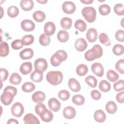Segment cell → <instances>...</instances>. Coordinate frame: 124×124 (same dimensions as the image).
I'll return each instance as SVG.
<instances>
[{"mask_svg":"<svg viewBox=\"0 0 124 124\" xmlns=\"http://www.w3.org/2000/svg\"><path fill=\"white\" fill-rule=\"evenodd\" d=\"M103 55V49L98 44L93 46L92 48L86 51L84 54L85 59L88 61H92L100 58Z\"/></svg>","mask_w":124,"mask_h":124,"instance_id":"obj_1","label":"cell"},{"mask_svg":"<svg viewBox=\"0 0 124 124\" xmlns=\"http://www.w3.org/2000/svg\"><path fill=\"white\" fill-rule=\"evenodd\" d=\"M46 79L51 85H58L62 82L63 79V75L60 71H50L46 74Z\"/></svg>","mask_w":124,"mask_h":124,"instance_id":"obj_2","label":"cell"},{"mask_svg":"<svg viewBox=\"0 0 124 124\" xmlns=\"http://www.w3.org/2000/svg\"><path fill=\"white\" fill-rule=\"evenodd\" d=\"M67 58V53L63 50H59L51 56L50 63L52 66L56 67L60 65L61 62L65 61Z\"/></svg>","mask_w":124,"mask_h":124,"instance_id":"obj_3","label":"cell"},{"mask_svg":"<svg viewBox=\"0 0 124 124\" xmlns=\"http://www.w3.org/2000/svg\"><path fill=\"white\" fill-rule=\"evenodd\" d=\"M81 13L83 16L88 22L92 23L95 21L96 17V12L94 8L91 6L84 7Z\"/></svg>","mask_w":124,"mask_h":124,"instance_id":"obj_4","label":"cell"},{"mask_svg":"<svg viewBox=\"0 0 124 124\" xmlns=\"http://www.w3.org/2000/svg\"><path fill=\"white\" fill-rule=\"evenodd\" d=\"M11 111L14 116L16 117H20L24 113V107L21 103L16 102L12 106Z\"/></svg>","mask_w":124,"mask_h":124,"instance_id":"obj_5","label":"cell"},{"mask_svg":"<svg viewBox=\"0 0 124 124\" xmlns=\"http://www.w3.org/2000/svg\"><path fill=\"white\" fill-rule=\"evenodd\" d=\"M13 94L9 91H4L0 96V101L1 103L5 106H8L11 104L13 102L14 97Z\"/></svg>","mask_w":124,"mask_h":124,"instance_id":"obj_6","label":"cell"},{"mask_svg":"<svg viewBox=\"0 0 124 124\" xmlns=\"http://www.w3.org/2000/svg\"><path fill=\"white\" fill-rule=\"evenodd\" d=\"M34 66L35 69L39 70L44 72L47 69L48 64L46 59L40 58L36 59L35 61Z\"/></svg>","mask_w":124,"mask_h":124,"instance_id":"obj_7","label":"cell"},{"mask_svg":"<svg viewBox=\"0 0 124 124\" xmlns=\"http://www.w3.org/2000/svg\"><path fill=\"white\" fill-rule=\"evenodd\" d=\"M62 9L64 13L72 14L75 12L76 6L74 2L70 1H65L62 5Z\"/></svg>","mask_w":124,"mask_h":124,"instance_id":"obj_8","label":"cell"},{"mask_svg":"<svg viewBox=\"0 0 124 124\" xmlns=\"http://www.w3.org/2000/svg\"><path fill=\"white\" fill-rule=\"evenodd\" d=\"M21 27L22 29L25 31H33L35 28V25L34 23L29 19H24L21 23Z\"/></svg>","mask_w":124,"mask_h":124,"instance_id":"obj_9","label":"cell"},{"mask_svg":"<svg viewBox=\"0 0 124 124\" xmlns=\"http://www.w3.org/2000/svg\"><path fill=\"white\" fill-rule=\"evenodd\" d=\"M91 69L93 73L96 76L101 77L104 75V70L102 64L99 62H95L92 65Z\"/></svg>","mask_w":124,"mask_h":124,"instance_id":"obj_10","label":"cell"},{"mask_svg":"<svg viewBox=\"0 0 124 124\" xmlns=\"http://www.w3.org/2000/svg\"><path fill=\"white\" fill-rule=\"evenodd\" d=\"M63 116L67 119H72L76 115V111L75 109L71 106H67L63 110Z\"/></svg>","mask_w":124,"mask_h":124,"instance_id":"obj_11","label":"cell"},{"mask_svg":"<svg viewBox=\"0 0 124 124\" xmlns=\"http://www.w3.org/2000/svg\"><path fill=\"white\" fill-rule=\"evenodd\" d=\"M48 105L49 108L54 112L58 111L61 107V103L56 98H51L49 99Z\"/></svg>","mask_w":124,"mask_h":124,"instance_id":"obj_12","label":"cell"},{"mask_svg":"<svg viewBox=\"0 0 124 124\" xmlns=\"http://www.w3.org/2000/svg\"><path fill=\"white\" fill-rule=\"evenodd\" d=\"M44 31L45 33L48 36L52 35L55 32L56 26L52 22H47L44 25Z\"/></svg>","mask_w":124,"mask_h":124,"instance_id":"obj_13","label":"cell"},{"mask_svg":"<svg viewBox=\"0 0 124 124\" xmlns=\"http://www.w3.org/2000/svg\"><path fill=\"white\" fill-rule=\"evenodd\" d=\"M87 43L83 38L78 39L75 43V47L76 49L80 52L84 51L87 47Z\"/></svg>","mask_w":124,"mask_h":124,"instance_id":"obj_14","label":"cell"},{"mask_svg":"<svg viewBox=\"0 0 124 124\" xmlns=\"http://www.w3.org/2000/svg\"><path fill=\"white\" fill-rule=\"evenodd\" d=\"M68 85L70 89L74 92H78L81 89L79 82L74 78H71L69 79Z\"/></svg>","mask_w":124,"mask_h":124,"instance_id":"obj_15","label":"cell"},{"mask_svg":"<svg viewBox=\"0 0 124 124\" xmlns=\"http://www.w3.org/2000/svg\"><path fill=\"white\" fill-rule=\"evenodd\" d=\"M98 33L95 28H90L86 32V38L90 43H93L97 39Z\"/></svg>","mask_w":124,"mask_h":124,"instance_id":"obj_16","label":"cell"},{"mask_svg":"<svg viewBox=\"0 0 124 124\" xmlns=\"http://www.w3.org/2000/svg\"><path fill=\"white\" fill-rule=\"evenodd\" d=\"M25 124H39L40 121L33 114L28 113L25 115L23 118Z\"/></svg>","mask_w":124,"mask_h":124,"instance_id":"obj_17","label":"cell"},{"mask_svg":"<svg viewBox=\"0 0 124 124\" xmlns=\"http://www.w3.org/2000/svg\"><path fill=\"white\" fill-rule=\"evenodd\" d=\"M30 78L33 82H40L43 79V72L40 70L35 69L31 74Z\"/></svg>","mask_w":124,"mask_h":124,"instance_id":"obj_18","label":"cell"},{"mask_svg":"<svg viewBox=\"0 0 124 124\" xmlns=\"http://www.w3.org/2000/svg\"><path fill=\"white\" fill-rule=\"evenodd\" d=\"M19 70L23 75H27L30 73L32 70V63L30 62H23L20 65Z\"/></svg>","mask_w":124,"mask_h":124,"instance_id":"obj_19","label":"cell"},{"mask_svg":"<svg viewBox=\"0 0 124 124\" xmlns=\"http://www.w3.org/2000/svg\"><path fill=\"white\" fill-rule=\"evenodd\" d=\"M21 9L25 11H29L32 9L34 3L32 0H22L20 2Z\"/></svg>","mask_w":124,"mask_h":124,"instance_id":"obj_20","label":"cell"},{"mask_svg":"<svg viewBox=\"0 0 124 124\" xmlns=\"http://www.w3.org/2000/svg\"><path fill=\"white\" fill-rule=\"evenodd\" d=\"M46 99V94L41 91H37L32 95V100L35 103H41Z\"/></svg>","mask_w":124,"mask_h":124,"instance_id":"obj_21","label":"cell"},{"mask_svg":"<svg viewBox=\"0 0 124 124\" xmlns=\"http://www.w3.org/2000/svg\"><path fill=\"white\" fill-rule=\"evenodd\" d=\"M33 51L30 48H25L22 50L19 53V56L22 60H28L31 59L33 56Z\"/></svg>","mask_w":124,"mask_h":124,"instance_id":"obj_22","label":"cell"},{"mask_svg":"<svg viewBox=\"0 0 124 124\" xmlns=\"http://www.w3.org/2000/svg\"><path fill=\"white\" fill-rule=\"evenodd\" d=\"M94 119L95 121L97 122L103 123L106 120V115L103 110L101 109H98L94 112Z\"/></svg>","mask_w":124,"mask_h":124,"instance_id":"obj_23","label":"cell"},{"mask_svg":"<svg viewBox=\"0 0 124 124\" xmlns=\"http://www.w3.org/2000/svg\"><path fill=\"white\" fill-rule=\"evenodd\" d=\"M9 53V48L7 43L1 41L0 46V56L2 57L7 56Z\"/></svg>","mask_w":124,"mask_h":124,"instance_id":"obj_24","label":"cell"},{"mask_svg":"<svg viewBox=\"0 0 124 124\" xmlns=\"http://www.w3.org/2000/svg\"><path fill=\"white\" fill-rule=\"evenodd\" d=\"M41 119L45 122H51L53 118V115L51 111L46 109L40 116Z\"/></svg>","mask_w":124,"mask_h":124,"instance_id":"obj_25","label":"cell"},{"mask_svg":"<svg viewBox=\"0 0 124 124\" xmlns=\"http://www.w3.org/2000/svg\"><path fill=\"white\" fill-rule=\"evenodd\" d=\"M69 38V34L65 30H60L57 33V38L61 42L64 43L67 42Z\"/></svg>","mask_w":124,"mask_h":124,"instance_id":"obj_26","label":"cell"},{"mask_svg":"<svg viewBox=\"0 0 124 124\" xmlns=\"http://www.w3.org/2000/svg\"><path fill=\"white\" fill-rule=\"evenodd\" d=\"M32 16L33 19L36 22H41L45 20L46 16L45 14L43 12L40 10H38L33 13Z\"/></svg>","mask_w":124,"mask_h":124,"instance_id":"obj_27","label":"cell"},{"mask_svg":"<svg viewBox=\"0 0 124 124\" xmlns=\"http://www.w3.org/2000/svg\"><path fill=\"white\" fill-rule=\"evenodd\" d=\"M107 111L111 114L115 113L117 110V106L113 101H108L106 105Z\"/></svg>","mask_w":124,"mask_h":124,"instance_id":"obj_28","label":"cell"},{"mask_svg":"<svg viewBox=\"0 0 124 124\" xmlns=\"http://www.w3.org/2000/svg\"><path fill=\"white\" fill-rule=\"evenodd\" d=\"M22 80V78L21 76L17 73H13L11 74L10 78V82L13 85H18L19 84Z\"/></svg>","mask_w":124,"mask_h":124,"instance_id":"obj_29","label":"cell"},{"mask_svg":"<svg viewBox=\"0 0 124 124\" xmlns=\"http://www.w3.org/2000/svg\"><path fill=\"white\" fill-rule=\"evenodd\" d=\"M60 23L63 29L65 30L69 29L71 28L72 25V20L71 18L64 17L61 19Z\"/></svg>","mask_w":124,"mask_h":124,"instance_id":"obj_30","label":"cell"},{"mask_svg":"<svg viewBox=\"0 0 124 124\" xmlns=\"http://www.w3.org/2000/svg\"><path fill=\"white\" fill-rule=\"evenodd\" d=\"M88 72L87 66L84 64H80L76 68V73L79 76H84Z\"/></svg>","mask_w":124,"mask_h":124,"instance_id":"obj_31","label":"cell"},{"mask_svg":"<svg viewBox=\"0 0 124 124\" xmlns=\"http://www.w3.org/2000/svg\"><path fill=\"white\" fill-rule=\"evenodd\" d=\"M111 88L110 84L106 80H101L99 84V90L104 93H106L110 91Z\"/></svg>","mask_w":124,"mask_h":124,"instance_id":"obj_32","label":"cell"},{"mask_svg":"<svg viewBox=\"0 0 124 124\" xmlns=\"http://www.w3.org/2000/svg\"><path fill=\"white\" fill-rule=\"evenodd\" d=\"M75 28L79 30L81 32H83L85 31L87 29L86 23L82 19H78L76 21L74 24Z\"/></svg>","mask_w":124,"mask_h":124,"instance_id":"obj_33","label":"cell"},{"mask_svg":"<svg viewBox=\"0 0 124 124\" xmlns=\"http://www.w3.org/2000/svg\"><path fill=\"white\" fill-rule=\"evenodd\" d=\"M107 77L109 81L115 82L119 79V76L115 71L110 69L107 71Z\"/></svg>","mask_w":124,"mask_h":124,"instance_id":"obj_34","label":"cell"},{"mask_svg":"<svg viewBox=\"0 0 124 124\" xmlns=\"http://www.w3.org/2000/svg\"><path fill=\"white\" fill-rule=\"evenodd\" d=\"M21 89L25 93H30L35 90V86L32 82H26L22 85Z\"/></svg>","mask_w":124,"mask_h":124,"instance_id":"obj_35","label":"cell"},{"mask_svg":"<svg viewBox=\"0 0 124 124\" xmlns=\"http://www.w3.org/2000/svg\"><path fill=\"white\" fill-rule=\"evenodd\" d=\"M19 14L18 8L14 5L9 7L7 9V15L8 16L12 18L16 17Z\"/></svg>","mask_w":124,"mask_h":124,"instance_id":"obj_36","label":"cell"},{"mask_svg":"<svg viewBox=\"0 0 124 124\" xmlns=\"http://www.w3.org/2000/svg\"><path fill=\"white\" fill-rule=\"evenodd\" d=\"M99 40L101 43L106 46H109L111 45V41L108 35L105 33L102 32L99 34Z\"/></svg>","mask_w":124,"mask_h":124,"instance_id":"obj_37","label":"cell"},{"mask_svg":"<svg viewBox=\"0 0 124 124\" xmlns=\"http://www.w3.org/2000/svg\"><path fill=\"white\" fill-rule=\"evenodd\" d=\"M72 101L74 104L78 106H81L84 104L85 102V98L80 94H76L73 96Z\"/></svg>","mask_w":124,"mask_h":124,"instance_id":"obj_38","label":"cell"},{"mask_svg":"<svg viewBox=\"0 0 124 124\" xmlns=\"http://www.w3.org/2000/svg\"><path fill=\"white\" fill-rule=\"evenodd\" d=\"M40 44L43 46H48L50 42V38L49 36L45 33H42L40 35L39 39Z\"/></svg>","mask_w":124,"mask_h":124,"instance_id":"obj_39","label":"cell"},{"mask_svg":"<svg viewBox=\"0 0 124 124\" xmlns=\"http://www.w3.org/2000/svg\"><path fill=\"white\" fill-rule=\"evenodd\" d=\"M85 82L92 88H95L97 84V79L93 76H88L85 79Z\"/></svg>","mask_w":124,"mask_h":124,"instance_id":"obj_40","label":"cell"},{"mask_svg":"<svg viewBox=\"0 0 124 124\" xmlns=\"http://www.w3.org/2000/svg\"><path fill=\"white\" fill-rule=\"evenodd\" d=\"M98 10L99 13L101 15L107 16L110 13L111 9L108 5L104 4L99 6Z\"/></svg>","mask_w":124,"mask_h":124,"instance_id":"obj_41","label":"cell"},{"mask_svg":"<svg viewBox=\"0 0 124 124\" xmlns=\"http://www.w3.org/2000/svg\"><path fill=\"white\" fill-rule=\"evenodd\" d=\"M22 41L25 46H29L32 44L34 40V36L31 34H28L22 38Z\"/></svg>","mask_w":124,"mask_h":124,"instance_id":"obj_42","label":"cell"},{"mask_svg":"<svg viewBox=\"0 0 124 124\" xmlns=\"http://www.w3.org/2000/svg\"><path fill=\"white\" fill-rule=\"evenodd\" d=\"M124 48L123 45L120 44L115 45L112 48L113 53L117 56H120L123 54Z\"/></svg>","mask_w":124,"mask_h":124,"instance_id":"obj_43","label":"cell"},{"mask_svg":"<svg viewBox=\"0 0 124 124\" xmlns=\"http://www.w3.org/2000/svg\"><path fill=\"white\" fill-rule=\"evenodd\" d=\"M114 13L118 16H123L124 15V6L122 3H117L114 6Z\"/></svg>","mask_w":124,"mask_h":124,"instance_id":"obj_44","label":"cell"},{"mask_svg":"<svg viewBox=\"0 0 124 124\" xmlns=\"http://www.w3.org/2000/svg\"><path fill=\"white\" fill-rule=\"evenodd\" d=\"M46 109L47 108L44 104H43L41 103H38L35 107V111L37 114L40 116Z\"/></svg>","mask_w":124,"mask_h":124,"instance_id":"obj_45","label":"cell"},{"mask_svg":"<svg viewBox=\"0 0 124 124\" xmlns=\"http://www.w3.org/2000/svg\"><path fill=\"white\" fill-rule=\"evenodd\" d=\"M70 96V93L67 90H61L58 93V97L62 101H66L68 100Z\"/></svg>","mask_w":124,"mask_h":124,"instance_id":"obj_46","label":"cell"},{"mask_svg":"<svg viewBox=\"0 0 124 124\" xmlns=\"http://www.w3.org/2000/svg\"><path fill=\"white\" fill-rule=\"evenodd\" d=\"M115 69L120 73L123 74L124 73V60H119L115 64Z\"/></svg>","mask_w":124,"mask_h":124,"instance_id":"obj_47","label":"cell"},{"mask_svg":"<svg viewBox=\"0 0 124 124\" xmlns=\"http://www.w3.org/2000/svg\"><path fill=\"white\" fill-rule=\"evenodd\" d=\"M24 44L22 40L19 39H16L11 43V46L13 49L15 50H18L23 47Z\"/></svg>","mask_w":124,"mask_h":124,"instance_id":"obj_48","label":"cell"},{"mask_svg":"<svg viewBox=\"0 0 124 124\" xmlns=\"http://www.w3.org/2000/svg\"><path fill=\"white\" fill-rule=\"evenodd\" d=\"M113 88L116 92L123 91L124 89V81L123 79H120L114 83L113 84Z\"/></svg>","mask_w":124,"mask_h":124,"instance_id":"obj_49","label":"cell"},{"mask_svg":"<svg viewBox=\"0 0 124 124\" xmlns=\"http://www.w3.org/2000/svg\"><path fill=\"white\" fill-rule=\"evenodd\" d=\"M115 38L119 42H123L124 41V31L123 30H118L115 34Z\"/></svg>","mask_w":124,"mask_h":124,"instance_id":"obj_50","label":"cell"},{"mask_svg":"<svg viewBox=\"0 0 124 124\" xmlns=\"http://www.w3.org/2000/svg\"><path fill=\"white\" fill-rule=\"evenodd\" d=\"M0 81L1 82L5 81L9 75V72L7 69L4 68H1L0 69Z\"/></svg>","mask_w":124,"mask_h":124,"instance_id":"obj_51","label":"cell"},{"mask_svg":"<svg viewBox=\"0 0 124 124\" xmlns=\"http://www.w3.org/2000/svg\"><path fill=\"white\" fill-rule=\"evenodd\" d=\"M91 95L92 98L95 100H99L101 97V93L98 91L96 90H93L91 92Z\"/></svg>","mask_w":124,"mask_h":124,"instance_id":"obj_52","label":"cell"},{"mask_svg":"<svg viewBox=\"0 0 124 124\" xmlns=\"http://www.w3.org/2000/svg\"><path fill=\"white\" fill-rule=\"evenodd\" d=\"M4 91H9V92H11L13 95L14 96H15L16 93H17V89L13 86H6L4 90Z\"/></svg>","mask_w":124,"mask_h":124,"instance_id":"obj_53","label":"cell"},{"mask_svg":"<svg viewBox=\"0 0 124 124\" xmlns=\"http://www.w3.org/2000/svg\"><path fill=\"white\" fill-rule=\"evenodd\" d=\"M124 92L122 91L120 93H119L117 94L116 96V99L117 101L120 103H124Z\"/></svg>","mask_w":124,"mask_h":124,"instance_id":"obj_54","label":"cell"},{"mask_svg":"<svg viewBox=\"0 0 124 124\" xmlns=\"http://www.w3.org/2000/svg\"><path fill=\"white\" fill-rule=\"evenodd\" d=\"M7 124H18V122L15 119H9V120L7 121Z\"/></svg>","mask_w":124,"mask_h":124,"instance_id":"obj_55","label":"cell"},{"mask_svg":"<svg viewBox=\"0 0 124 124\" xmlns=\"http://www.w3.org/2000/svg\"><path fill=\"white\" fill-rule=\"evenodd\" d=\"M80 2L85 4H92L93 2V0H81Z\"/></svg>","mask_w":124,"mask_h":124,"instance_id":"obj_56","label":"cell"},{"mask_svg":"<svg viewBox=\"0 0 124 124\" xmlns=\"http://www.w3.org/2000/svg\"><path fill=\"white\" fill-rule=\"evenodd\" d=\"M37 1L38 2H39V3H41V4H45L47 2V0H37Z\"/></svg>","mask_w":124,"mask_h":124,"instance_id":"obj_57","label":"cell"}]
</instances>
